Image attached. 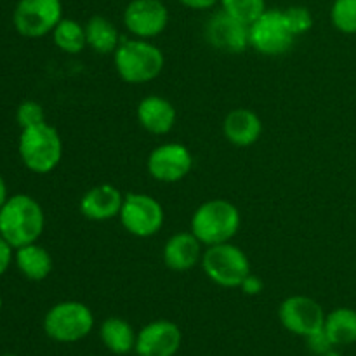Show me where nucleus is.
Here are the masks:
<instances>
[{
	"mask_svg": "<svg viewBox=\"0 0 356 356\" xmlns=\"http://www.w3.org/2000/svg\"><path fill=\"white\" fill-rule=\"evenodd\" d=\"M44 209L28 195L9 197L0 209V235L13 249L35 243L44 233Z\"/></svg>",
	"mask_w": 356,
	"mask_h": 356,
	"instance_id": "f257e3e1",
	"label": "nucleus"
},
{
	"mask_svg": "<svg viewBox=\"0 0 356 356\" xmlns=\"http://www.w3.org/2000/svg\"><path fill=\"white\" fill-rule=\"evenodd\" d=\"M115 70L125 83L141 86L160 76L165 56L159 45L145 38H124L113 54Z\"/></svg>",
	"mask_w": 356,
	"mask_h": 356,
	"instance_id": "f03ea898",
	"label": "nucleus"
},
{
	"mask_svg": "<svg viewBox=\"0 0 356 356\" xmlns=\"http://www.w3.org/2000/svg\"><path fill=\"white\" fill-rule=\"evenodd\" d=\"M242 225V216L233 202L212 198L197 207L191 216L190 232L205 247L232 242Z\"/></svg>",
	"mask_w": 356,
	"mask_h": 356,
	"instance_id": "7ed1b4c3",
	"label": "nucleus"
},
{
	"mask_svg": "<svg viewBox=\"0 0 356 356\" xmlns=\"http://www.w3.org/2000/svg\"><path fill=\"white\" fill-rule=\"evenodd\" d=\"M19 156L31 172H52L63 159L61 136L47 122L23 129L19 136Z\"/></svg>",
	"mask_w": 356,
	"mask_h": 356,
	"instance_id": "20e7f679",
	"label": "nucleus"
},
{
	"mask_svg": "<svg viewBox=\"0 0 356 356\" xmlns=\"http://www.w3.org/2000/svg\"><path fill=\"white\" fill-rule=\"evenodd\" d=\"M200 264L209 280L225 289L240 287L250 275L249 256L232 242L207 247Z\"/></svg>",
	"mask_w": 356,
	"mask_h": 356,
	"instance_id": "39448f33",
	"label": "nucleus"
},
{
	"mask_svg": "<svg viewBox=\"0 0 356 356\" xmlns=\"http://www.w3.org/2000/svg\"><path fill=\"white\" fill-rule=\"evenodd\" d=\"M94 329V315L80 301H61L52 306L44 318V330L52 341L76 343L89 336Z\"/></svg>",
	"mask_w": 356,
	"mask_h": 356,
	"instance_id": "423d86ee",
	"label": "nucleus"
},
{
	"mask_svg": "<svg viewBox=\"0 0 356 356\" xmlns=\"http://www.w3.org/2000/svg\"><path fill=\"white\" fill-rule=\"evenodd\" d=\"M296 42L284 10L266 9L249 24V45L256 52L270 58L287 54Z\"/></svg>",
	"mask_w": 356,
	"mask_h": 356,
	"instance_id": "0eeeda50",
	"label": "nucleus"
},
{
	"mask_svg": "<svg viewBox=\"0 0 356 356\" xmlns=\"http://www.w3.org/2000/svg\"><path fill=\"white\" fill-rule=\"evenodd\" d=\"M118 219L132 236L149 238L162 229L165 222V211L152 195L127 193L124 197Z\"/></svg>",
	"mask_w": 356,
	"mask_h": 356,
	"instance_id": "6e6552de",
	"label": "nucleus"
},
{
	"mask_svg": "<svg viewBox=\"0 0 356 356\" xmlns=\"http://www.w3.org/2000/svg\"><path fill=\"white\" fill-rule=\"evenodd\" d=\"M61 19V0H19L13 14L14 28L26 38H40L52 33Z\"/></svg>",
	"mask_w": 356,
	"mask_h": 356,
	"instance_id": "1a4fd4ad",
	"label": "nucleus"
},
{
	"mask_svg": "<svg viewBox=\"0 0 356 356\" xmlns=\"http://www.w3.org/2000/svg\"><path fill=\"white\" fill-rule=\"evenodd\" d=\"M146 169L159 183H179L193 169V155L190 148L181 143H163L152 149Z\"/></svg>",
	"mask_w": 356,
	"mask_h": 356,
	"instance_id": "9d476101",
	"label": "nucleus"
},
{
	"mask_svg": "<svg viewBox=\"0 0 356 356\" xmlns=\"http://www.w3.org/2000/svg\"><path fill=\"white\" fill-rule=\"evenodd\" d=\"M280 322L289 332L308 337L323 329L325 312L315 299L308 296H291L284 299L278 309Z\"/></svg>",
	"mask_w": 356,
	"mask_h": 356,
	"instance_id": "9b49d317",
	"label": "nucleus"
},
{
	"mask_svg": "<svg viewBox=\"0 0 356 356\" xmlns=\"http://www.w3.org/2000/svg\"><path fill=\"white\" fill-rule=\"evenodd\" d=\"M124 24L136 38L159 37L169 24V10L162 0H131L124 9Z\"/></svg>",
	"mask_w": 356,
	"mask_h": 356,
	"instance_id": "f8f14e48",
	"label": "nucleus"
},
{
	"mask_svg": "<svg viewBox=\"0 0 356 356\" xmlns=\"http://www.w3.org/2000/svg\"><path fill=\"white\" fill-rule=\"evenodd\" d=\"M183 343L181 329L170 320H155L138 332L134 351L139 356H174Z\"/></svg>",
	"mask_w": 356,
	"mask_h": 356,
	"instance_id": "ddd939ff",
	"label": "nucleus"
},
{
	"mask_svg": "<svg viewBox=\"0 0 356 356\" xmlns=\"http://www.w3.org/2000/svg\"><path fill=\"white\" fill-rule=\"evenodd\" d=\"M205 38L212 47L226 54H242L247 47H250L249 26L225 10H219L207 21Z\"/></svg>",
	"mask_w": 356,
	"mask_h": 356,
	"instance_id": "4468645a",
	"label": "nucleus"
},
{
	"mask_svg": "<svg viewBox=\"0 0 356 356\" xmlns=\"http://www.w3.org/2000/svg\"><path fill=\"white\" fill-rule=\"evenodd\" d=\"M125 195L113 184H97L80 198V214L94 222H104L120 216Z\"/></svg>",
	"mask_w": 356,
	"mask_h": 356,
	"instance_id": "2eb2a0df",
	"label": "nucleus"
},
{
	"mask_svg": "<svg viewBox=\"0 0 356 356\" xmlns=\"http://www.w3.org/2000/svg\"><path fill=\"white\" fill-rule=\"evenodd\" d=\"M138 122L146 132L155 136H165L174 129L177 111L169 99L162 96H146L139 101Z\"/></svg>",
	"mask_w": 356,
	"mask_h": 356,
	"instance_id": "dca6fc26",
	"label": "nucleus"
},
{
	"mask_svg": "<svg viewBox=\"0 0 356 356\" xmlns=\"http://www.w3.org/2000/svg\"><path fill=\"white\" fill-rule=\"evenodd\" d=\"M204 243L191 232H181L170 236L163 245V263L172 271H188L202 263Z\"/></svg>",
	"mask_w": 356,
	"mask_h": 356,
	"instance_id": "f3484780",
	"label": "nucleus"
},
{
	"mask_svg": "<svg viewBox=\"0 0 356 356\" xmlns=\"http://www.w3.org/2000/svg\"><path fill=\"white\" fill-rule=\"evenodd\" d=\"M222 132L232 145L247 148L259 141L263 136V120L249 108H235L226 115Z\"/></svg>",
	"mask_w": 356,
	"mask_h": 356,
	"instance_id": "a211bd4d",
	"label": "nucleus"
},
{
	"mask_svg": "<svg viewBox=\"0 0 356 356\" xmlns=\"http://www.w3.org/2000/svg\"><path fill=\"white\" fill-rule=\"evenodd\" d=\"M14 261H16L17 270L23 273V277L31 282L45 280L51 275L52 266H54V261H52L49 250L38 245L37 242L16 249Z\"/></svg>",
	"mask_w": 356,
	"mask_h": 356,
	"instance_id": "6ab92c4d",
	"label": "nucleus"
},
{
	"mask_svg": "<svg viewBox=\"0 0 356 356\" xmlns=\"http://www.w3.org/2000/svg\"><path fill=\"white\" fill-rule=\"evenodd\" d=\"M86 38L87 47L92 49L96 54L106 56L115 54L118 45L124 38L118 33L117 26L110 19L103 16H92L86 23Z\"/></svg>",
	"mask_w": 356,
	"mask_h": 356,
	"instance_id": "aec40b11",
	"label": "nucleus"
},
{
	"mask_svg": "<svg viewBox=\"0 0 356 356\" xmlns=\"http://www.w3.org/2000/svg\"><path fill=\"white\" fill-rule=\"evenodd\" d=\"M99 336L104 348L115 355H127L134 351L138 339V334L134 332L131 323L118 316H111L101 323Z\"/></svg>",
	"mask_w": 356,
	"mask_h": 356,
	"instance_id": "412c9836",
	"label": "nucleus"
},
{
	"mask_svg": "<svg viewBox=\"0 0 356 356\" xmlns=\"http://www.w3.org/2000/svg\"><path fill=\"white\" fill-rule=\"evenodd\" d=\"M323 330L334 346H350L356 343V312L351 308H337L325 315Z\"/></svg>",
	"mask_w": 356,
	"mask_h": 356,
	"instance_id": "4be33fe9",
	"label": "nucleus"
},
{
	"mask_svg": "<svg viewBox=\"0 0 356 356\" xmlns=\"http://www.w3.org/2000/svg\"><path fill=\"white\" fill-rule=\"evenodd\" d=\"M52 40L59 51L66 54H80L87 47L86 24L79 23L76 19L63 17L58 26L52 30Z\"/></svg>",
	"mask_w": 356,
	"mask_h": 356,
	"instance_id": "5701e85b",
	"label": "nucleus"
},
{
	"mask_svg": "<svg viewBox=\"0 0 356 356\" xmlns=\"http://www.w3.org/2000/svg\"><path fill=\"white\" fill-rule=\"evenodd\" d=\"M226 14L243 24H252L266 10V0H219Z\"/></svg>",
	"mask_w": 356,
	"mask_h": 356,
	"instance_id": "b1692460",
	"label": "nucleus"
},
{
	"mask_svg": "<svg viewBox=\"0 0 356 356\" xmlns=\"http://www.w3.org/2000/svg\"><path fill=\"white\" fill-rule=\"evenodd\" d=\"M330 21L341 33H356V0H334L330 7Z\"/></svg>",
	"mask_w": 356,
	"mask_h": 356,
	"instance_id": "393cba45",
	"label": "nucleus"
},
{
	"mask_svg": "<svg viewBox=\"0 0 356 356\" xmlns=\"http://www.w3.org/2000/svg\"><path fill=\"white\" fill-rule=\"evenodd\" d=\"M284 14L289 26H291L292 33H294L296 37L308 33V31L313 28V16L312 13H309L308 7L305 6L287 7V9H284Z\"/></svg>",
	"mask_w": 356,
	"mask_h": 356,
	"instance_id": "a878e982",
	"label": "nucleus"
},
{
	"mask_svg": "<svg viewBox=\"0 0 356 356\" xmlns=\"http://www.w3.org/2000/svg\"><path fill=\"white\" fill-rule=\"evenodd\" d=\"M16 120L21 125V129L33 127V125L44 124L45 122V113L44 108L37 101H24L19 104L16 111Z\"/></svg>",
	"mask_w": 356,
	"mask_h": 356,
	"instance_id": "bb28decb",
	"label": "nucleus"
},
{
	"mask_svg": "<svg viewBox=\"0 0 356 356\" xmlns=\"http://www.w3.org/2000/svg\"><path fill=\"white\" fill-rule=\"evenodd\" d=\"M306 339H308L309 350H312L313 353L318 355V356L327 353V351L332 350V348H334L332 341L329 339V336H327L325 330H323V329L318 330V332L312 334V336H308Z\"/></svg>",
	"mask_w": 356,
	"mask_h": 356,
	"instance_id": "cd10ccee",
	"label": "nucleus"
},
{
	"mask_svg": "<svg viewBox=\"0 0 356 356\" xmlns=\"http://www.w3.org/2000/svg\"><path fill=\"white\" fill-rule=\"evenodd\" d=\"M13 250L14 249L10 247V243L0 235V277L9 270L10 263H13V257H14Z\"/></svg>",
	"mask_w": 356,
	"mask_h": 356,
	"instance_id": "c85d7f7f",
	"label": "nucleus"
},
{
	"mask_svg": "<svg viewBox=\"0 0 356 356\" xmlns=\"http://www.w3.org/2000/svg\"><path fill=\"white\" fill-rule=\"evenodd\" d=\"M240 289H242L243 294L257 296V294H261V292H263L264 284H263V280H261L259 277H256V275L250 273V275H247L245 280L242 282Z\"/></svg>",
	"mask_w": 356,
	"mask_h": 356,
	"instance_id": "c756f323",
	"label": "nucleus"
},
{
	"mask_svg": "<svg viewBox=\"0 0 356 356\" xmlns=\"http://www.w3.org/2000/svg\"><path fill=\"white\" fill-rule=\"evenodd\" d=\"M184 7L193 10H207L212 9L216 3H219V0H179Z\"/></svg>",
	"mask_w": 356,
	"mask_h": 356,
	"instance_id": "7c9ffc66",
	"label": "nucleus"
},
{
	"mask_svg": "<svg viewBox=\"0 0 356 356\" xmlns=\"http://www.w3.org/2000/svg\"><path fill=\"white\" fill-rule=\"evenodd\" d=\"M7 184H6V181H3V177L0 176V209H2V205L6 204L7 202Z\"/></svg>",
	"mask_w": 356,
	"mask_h": 356,
	"instance_id": "2f4dec72",
	"label": "nucleus"
},
{
	"mask_svg": "<svg viewBox=\"0 0 356 356\" xmlns=\"http://www.w3.org/2000/svg\"><path fill=\"white\" fill-rule=\"evenodd\" d=\"M320 356H343V355H341L339 351H336L332 348V350H329V351H327V353H323V355H320Z\"/></svg>",
	"mask_w": 356,
	"mask_h": 356,
	"instance_id": "473e14b6",
	"label": "nucleus"
},
{
	"mask_svg": "<svg viewBox=\"0 0 356 356\" xmlns=\"http://www.w3.org/2000/svg\"><path fill=\"white\" fill-rule=\"evenodd\" d=\"M0 309H2V298H0Z\"/></svg>",
	"mask_w": 356,
	"mask_h": 356,
	"instance_id": "72a5a7b5",
	"label": "nucleus"
},
{
	"mask_svg": "<svg viewBox=\"0 0 356 356\" xmlns=\"http://www.w3.org/2000/svg\"><path fill=\"white\" fill-rule=\"evenodd\" d=\"M6 356H17V355H6Z\"/></svg>",
	"mask_w": 356,
	"mask_h": 356,
	"instance_id": "f704fd0d",
	"label": "nucleus"
}]
</instances>
